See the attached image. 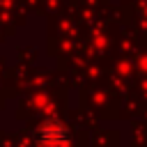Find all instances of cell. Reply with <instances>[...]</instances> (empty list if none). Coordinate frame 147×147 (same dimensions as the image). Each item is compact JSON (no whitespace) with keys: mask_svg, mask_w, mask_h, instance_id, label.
Returning <instances> with one entry per match:
<instances>
[{"mask_svg":"<svg viewBox=\"0 0 147 147\" xmlns=\"http://www.w3.org/2000/svg\"><path fill=\"white\" fill-rule=\"evenodd\" d=\"M34 138L41 147H67L69 145V126L60 117H46L37 126Z\"/></svg>","mask_w":147,"mask_h":147,"instance_id":"cell-1","label":"cell"}]
</instances>
